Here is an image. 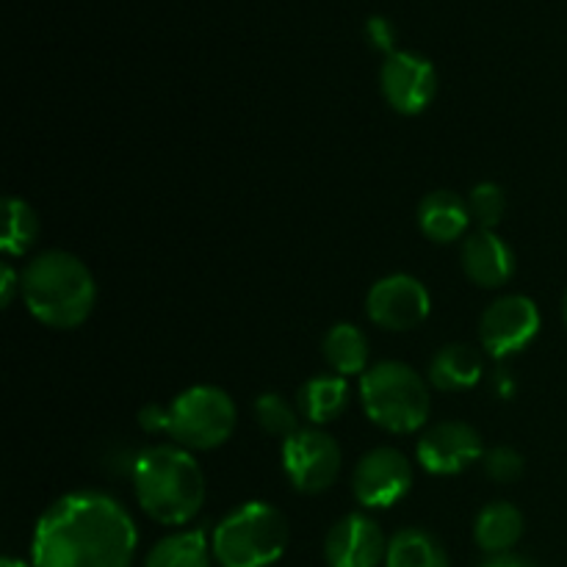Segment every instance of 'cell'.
<instances>
[{
  "label": "cell",
  "mask_w": 567,
  "mask_h": 567,
  "mask_svg": "<svg viewBox=\"0 0 567 567\" xmlns=\"http://www.w3.org/2000/svg\"><path fill=\"white\" fill-rule=\"evenodd\" d=\"M463 269L480 288H502L515 275V252L496 230H480L465 241Z\"/></svg>",
  "instance_id": "obj_14"
},
{
  "label": "cell",
  "mask_w": 567,
  "mask_h": 567,
  "mask_svg": "<svg viewBox=\"0 0 567 567\" xmlns=\"http://www.w3.org/2000/svg\"><path fill=\"white\" fill-rule=\"evenodd\" d=\"M138 426L150 435H158V432H166L169 435V408H161V404H147L138 413Z\"/></svg>",
  "instance_id": "obj_27"
},
{
  "label": "cell",
  "mask_w": 567,
  "mask_h": 567,
  "mask_svg": "<svg viewBox=\"0 0 567 567\" xmlns=\"http://www.w3.org/2000/svg\"><path fill=\"white\" fill-rule=\"evenodd\" d=\"M388 557V540L380 524L363 513L338 520L324 540L327 567H380Z\"/></svg>",
  "instance_id": "obj_13"
},
{
  "label": "cell",
  "mask_w": 567,
  "mask_h": 567,
  "mask_svg": "<svg viewBox=\"0 0 567 567\" xmlns=\"http://www.w3.org/2000/svg\"><path fill=\"white\" fill-rule=\"evenodd\" d=\"M413 487V465L399 449L380 446L360 457L352 476V491L363 507L388 509L402 502Z\"/></svg>",
  "instance_id": "obj_10"
},
{
  "label": "cell",
  "mask_w": 567,
  "mask_h": 567,
  "mask_svg": "<svg viewBox=\"0 0 567 567\" xmlns=\"http://www.w3.org/2000/svg\"><path fill=\"white\" fill-rule=\"evenodd\" d=\"M138 532L127 509L105 493H70L39 518L33 567H131Z\"/></svg>",
  "instance_id": "obj_1"
},
{
  "label": "cell",
  "mask_w": 567,
  "mask_h": 567,
  "mask_svg": "<svg viewBox=\"0 0 567 567\" xmlns=\"http://www.w3.org/2000/svg\"><path fill=\"white\" fill-rule=\"evenodd\" d=\"M482 377V354L465 343L437 349L430 363V382L437 391H468Z\"/></svg>",
  "instance_id": "obj_17"
},
{
  "label": "cell",
  "mask_w": 567,
  "mask_h": 567,
  "mask_svg": "<svg viewBox=\"0 0 567 567\" xmlns=\"http://www.w3.org/2000/svg\"><path fill=\"white\" fill-rule=\"evenodd\" d=\"M482 465H485V474L493 482H502V485L518 482L524 476V457L513 446H496L491 452H485Z\"/></svg>",
  "instance_id": "obj_25"
},
{
  "label": "cell",
  "mask_w": 567,
  "mask_h": 567,
  "mask_svg": "<svg viewBox=\"0 0 567 567\" xmlns=\"http://www.w3.org/2000/svg\"><path fill=\"white\" fill-rule=\"evenodd\" d=\"M380 86L388 105L396 114L415 116L424 114L437 94V72L424 55H415L410 50H396L385 55V64L380 72Z\"/></svg>",
  "instance_id": "obj_11"
},
{
  "label": "cell",
  "mask_w": 567,
  "mask_h": 567,
  "mask_svg": "<svg viewBox=\"0 0 567 567\" xmlns=\"http://www.w3.org/2000/svg\"><path fill=\"white\" fill-rule=\"evenodd\" d=\"M563 313H565V321H567V291H565V302H563Z\"/></svg>",
  "instance_id": "obj_31"
},
{
  "label": "cell",
  "mask_w": 567,
  "mask_h": 567,
  "mask_svg": "<svg viewBox=\"0 0 567 567\" xmlns=\"http://www.w3.org/2000/svg\"><path fill=\"white\" fill-rule=\"evenodd\" d=\"M39 216L25 199L9 197L3 203V252L9 255H25L28 249L37 244L39 238Z\"/></svg>",
  "instance_id": "obj_22"
},
{
  "label": "cell",
  "mask_w": 567,
  "mask_h": 567,
  "mask_svg": "<svg viewBox=\"0 0 567 567\" xmlns=\"http://www.w3.org/2000/svg\"><path fill=\"white\" fill-rule=\"evenodd\" d=\"M238 410L230 393L216 385H194L169 404V435L188 452H210L230 441Z\"/></svg>",
  "instance_id": "obj_6"
},
{
  "label": "cell",
  "mask_w": 567,
  "mask_h": 567,
  "mask_svg": "<svg viewBox=\"0 0 567 567\" xmlns=\"http://www.w3.org/2000/svg\"><path fill=\"white\" fill-rule=\"evenodd\" d=\"M365 415L393 435L421 430L430 419V388L415 369L399 360H382L360 377Z\"/></svg>",
  "instance_id": "obj_4"
},
{
  "label": "cell",
  "mask_w": 567,
  "mask_h": 567,
  "mask_svg": "<svg viewBox=\"0 0 567 567\" xmlns=\"http://www.w3.org/2000/svg\"><path fill=\"white\" fill-rule=\"evenodd\" d=\"M321 352H324V360L338 377H363L371 369L369 338H365V332L360 327L347 324V321L327 330Z\"/></svg>",
  "instance_id": "obj_18"
},
{
  "label": "cell",
  "mask_w": 567,
  "mask_h": 567,
  "mask_svg": "<svg viewBox=\"0 0 567 567\" xmlns=\"http://www.w3.org/2000/svg\"><path fill=\"white\" fill-rule=\"evenodd\" d=\"M297 402L299 413H302L310 424H330V421H336L338 415L349 408L347 377H313V380H308L299 388Z\"/></svg>",
  "instance_id": "obj_19"
},
{
  "label": "cell",
  "mask_w": 567,
  "mask_h": 567,
  "mask_svg": "<svg viewBox=\"0 0 567 567\" xmlns=\"http://www.w3.org/2000/svg\"><path fill=\"white\" fill-rule=\"evenodd\" d=\"M432 310L430 291L413 275H388L371 286L365 297V313L377 327L391 332H408L424 324Z\"/></svg>",
  "instance_id": "obj_8"
},
{
  "label": "cell",
  "mask_w": 567,
  "mask_h": 567,
  "mask_svg": "<svg viewBox=\"0 0 567 567\" xmlns=\"http://www.w3.org/2000/svg\"><path fill=\"white\" fill-rule=\"evenodd\" d=\"M255 421L269 435L288 441L299 432V413L280 396V393H260L255 399Z\"/></svg>",
  "instance_id": "obj_23"
},
{
  "label": "cell",
  "mask_w": 567,
  "mask_h": 567,
  "mask_svg": "<svg viewBox=\"0 0 567 567\" xmlns=\"http://www.w3.org/2000/svg\"><path fill=\"white\" fill-rule=\"evenodd\" d=\"M468 199L454 192H432L426 194L424 203L419 205V227L430 241L452 244L468 230L471 225Z\"/></svg>",
  "instance_id": "obj_15"
},
{
  "label": "cell",
  "mask_w": 567,
  "mask_h": 567,
  "mask_svg": "<svg viewBox=\"0 0 567 567\" xmlns=\"http://www.w3.org/2000/svg\"><path fill=\"white\" fill-rule=\"evenodd\" d=\"M221 567H269L286 554L288 520L266 502H249L233 509L210 537Z\"/></svg>",
  "instance_id": "obj_5"
},
{
  "label": "cell",
  "mask_w": 567,
  "mask_h": 567,
  "mask_svg": "<svg viewBox=\"0 0 567 567\" xmlns=\"http://www.w3.org/2000/svg\"><path fill=\"white\" fill-rule=\"evenodd\" d=\"M421 468L435 476H452L471 468L485 457L482 435L465 421H441L421 435L419 449Z\"/></svg>",
  "instance_id": "obj_12"
},
{
  "label": "cell",
  "mask_w": 567,
  "mask_h": 567,
  "mask_svg": "<svg viewBox=\"0 0 567 567\" xmlns=\"http://www.w3.org/2000/svg\"><path fill=\"white\" fill-rule=\"evenodd\" d=\"M365 37H369L371 48L380 50V53L385 55L396 53V48H393V42H396V31H393V25L385 20V17H371L369 25H365Z\"/></svg>",
  "instance_id": "obj_26"
},
{
  "label": "cell",
  "mask_w": 567,
  "mask_h": 567,
  "mask_svg": "<svg viewBox=\"0 0 567 567\" xmlns=\"http://www.w3.org/2000/svg\"><path fill=\"white\" fill-rule=\"evenodd\" d=\"M25 308L50 330H75L97 302L94 275L81 258L64 249H48L25 266L20 277Z\"/></svg>",
  "instance_id": "obj_2"
},
{
  "label": "cell",
  "mask_w": 567,
  "mask_h": 567,
  "mask_svg": "<svg viewBox=\"0 0 567 567\" xmlns=\"http://www.w3.org/2000/svg\"><path fill=\"white\" fill-rule=\"evenodd\" d=\"M482 567H537L532 559L520 557V554H498V557H491Z\"/></svg>",
  "instance_id": "obj_29"
},
{
  "label": "cell",
  "mask_w": 567,
  "mask_h": 567,
  "mask_svg": "<svg viewBox=\"0 0 567 567\" xmlns=\"http://www.w3.org/2000/svg\"><path fill=\"white\" fill-rule=\"evenodd\" d=\"M540 310L524 293H509L496 299L491 308L482 313L480 338L482 347L493 358H509L529 347L540 332Z\"/></svg>",
  "instance_id": "obj_9"
},
{
  "label": "cell",
  "mask_w": 567,
  "mask_h": 567,
  "mask_svg": "<svg viewBox=\"0 0 567 567\" xmlns=\"http://www.w3.org/2000/svg\"><path fill=\"white\" fill-rule=\"evenodd\" d=\"M20 291V282H17V271L11 264L0 266V305L9 308L14 302V293Z\"/></svg>",
  "instance_id": "obj_28"
},
{
  "label": "cell",
  "mask_w": 567,
  "mask_h": 567,
  "mask_svg": "<svg viewBox=\"0 0 567 567\" xmlns=\"http://www.w3.org/2000/svg\"><path fill=\"white\" fill-rule=\"evenodd\" d=\"M341 446L324 430H299L297 435L282 441V468L293 491L305 496L330 491L341 474Z\"/></svg>",
  "instance_id": "obj_7"
},
{
  "label": "cell",
  "mask_w": 567,
  "mask_h": 567,
  "mask_svg": "<svg viewBox=\"0 0 567 567\" xmlns=\"http://www.w3.org/2000/svg\"><path fill=\"white\" fill-rule=\"evenodd\" d=\"M0 567H33V565H25V563H20V559H11V557H6L3 563H0Z\"/></svg>",
  "instance_id": "obj_30"
},
{
  "label": "cell",
  "mask_w": 567,
  "mask_h": 567,
  "mask_svg": "<svg viewBox=\"0 0 567 567\" xmlns=\"http://www.w3.org/2000/svg\"><path fill=\"white\" fill-rule=\"evenodd\" d=\"M471 219L480 225V230H496L507 214V194L498 183H480L468 197Z\"/></svg>",
  "instance_id": "obj_24"
},
{
  "label": "cell",
  "mask_w": 567,
  "mask_h": 567,
  "mask_svg": "<svg viewBox=\"0 0 567 567\" xmlns=\"http://www.w3.org/2000/svg\"><path fill=\"white\" fill-rule=\"evenodd\" d=\"M210 557L214 548L203 532H177L155 543L144 567H210Z\"/></svg>",
  "instance_id": "obj_21"
},
{
  "label": "cell",
  "mask_w": 567,
  "mask_h": 567,
  "mask_svg": "<svg viewBox=\"0 0 567 567\" xmlns=\"http://www.w3.org/2000/svg\"><path fill=\"white\" fill-rule=\"evenodd\" d=\"M133 493L144 513L164 526H183L205 504V474L183 446H150L133 460Z\"/></svg>",
  "instance_id": "obj_3"
},
{
  "label": "cell",
  "mask_w": 567,
  "mask_h": 567,
  "mask_svg": "<svg viewBox=\"0 0 567 567\" xmlns=\"http://www.w3.org/2000/svg\"><path fill=\"white\" fill-rule=\"evenodd\" d=\"M520 537H524V515L515 504L493 502L476 515L474 540L491 557L509 554L518 546Z\"/></svg>",
  "instance_id": "obj_16"
},
{
  "label": "cell",
  "mask_w": 567,
  "mask_h": 567,
  "mask_svg": "<svg viewBox=\"0 0 567 567\" xmlns=\"http://www.w3.org/2000/svg\"><path fill=\"white\" fill-rule=\"evenodd\" d=\"M385 567H449V554L426 529H402L388 540Z\"/></svg>",
  "instance_id": "obj_20"
}]
</instances>
